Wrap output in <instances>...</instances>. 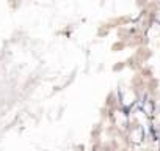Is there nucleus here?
<instances>
[]
</instances>
